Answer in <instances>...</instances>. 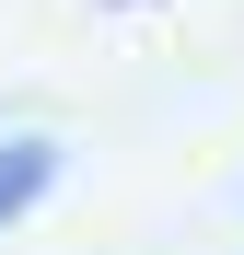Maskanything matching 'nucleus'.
<instances>
[{
  "label": "nucleus",
  "mask_w": 244,
  "mask_h": 255,
  "mask_svg": "<svg viewBox=\"0 0 244 255\" xmlns=\"http://www.w3.org/2000/svg\"><path fill=\"white\" fill-rule=\"evenodd\" d=\"M47 186H58V151H47V139H0V232H12Z\"/></svg>",
  "instance_id": "1"
},
{
  "label": "nucleus",
  "mask_w": 244,
  "mask_h": 255,
  "mask_svg": "<svg viewBox=\"0 0 244 255\" xmlns=\"http://www.w3.org/2000/svg\"><path fill=\"white\" fill-rule=\"evenodd\" d=\"M116 12H140V0H116Z\"/></svg>",
  "instance_id": "2"
}]
</instances>
